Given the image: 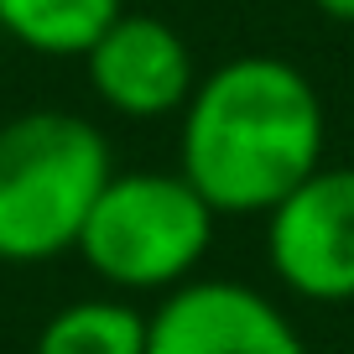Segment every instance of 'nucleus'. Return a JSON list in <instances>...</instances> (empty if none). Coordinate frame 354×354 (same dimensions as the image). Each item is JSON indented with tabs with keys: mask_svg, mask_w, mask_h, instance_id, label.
<instances>
[{
	"mask_svg": "<svg viewBox=\"0 0 354 354\" xmlns=\"http://www.w3.org/2000/svg\"><path fill=\"white\" fill-rule=\"evenodd\" d=\"M266 266L302 302H354V167L323 162L266 214Z\"/></svg>",
	"mask_w": 354,
	"mask_h": 354,
	"instance_id": "20e7f679",
	"label": "nucleus"
},
{
	"mask_svg": "<svg viewBox=\"0 0 354 354\" xmlns=\"http://www.w3.org/2000/svg\"><path fill=\"white\" fill-rule=\"evenodd\" d=\"M219 214L183 172H115L88 209L78 255L120 297H167L198 277Z\"/></svg>",
	"mask_w": 354,
	"mask_h": 354,
	"instance_id": "7ed1b4c3",
	"label": "nucleus"
},
{
	"mask_svg": "<svg viewBox=\"0 0 354 354\" xmlns=\"http://www.w3.org/2000/svg\"><path fill=\"white\" fill-rule=\"evenodd\" d=\"M120 16L125 0H0V32L42 57H84Z\"/></svg>",
	"mask_w": 354,
	"mask_h": 354,
	"instance_id": "0eeeda50",
	"label": "nucleus"
},
{
	"mask_svg": "<svg viewBox=\"0 0 354 354\" xmlns=\"http://www.w3.org/2000/svg\"><path fill=\"white\" fill-rule=\"evenodd\" d=\"M328 115L297 63L240 53L209 68L177 115V172L219 219H266L323 167Z\"/></svg>",
	"mask_w": 354,
	"mask_h": 354,
	"instance_id": "f257e3e1",
	"label": "nucleus"
},
{
	"mask_svg": "<svg viewBox=\"0 0 354 354\" xmlns=\"http://www.w3.org/2000/svg\"><path fill=\"white\" fill-rule=\"evenodd\" d=\"M313 11H318V16H328V21L354 26V0H313Z\"/></svg>",
	"mask_w": 354,
	"mask_h": 354,
	"instance_id": "1a4fd4ad",
	"label": "nucleus"
},
{
	"mask_svg": "<svg viewBox=\"0 0 354 354\" xmlns=\"http://www.w3.org/2000/svg\"><path fill=\"white\" fill-rule=\"evenodd\" d=\"M115 177L110 141L73 110H26L0 125V261L42 266L78 250L88 209Z\"/></svg>",
	"mask_w": 354,
	"mask_h": 354,
	"instance_id": "f03ea898",
	"label": "nucleus"
},
{
	"mask_svg": "<svg viewBox=\"0 0 354 354\" xmlns=\"http://www.w3.org/2000/svg\"><path fill=\"white\" fill-rule=\"evenodd\" d=\"M32 354H146V313L131 297H78L42 323Z\"/></svg>",
	"mask_w": 354,
	"mask_h": 354,
	"instance_id": "6e6552de",
	"label": "nucleus"
},
{
	"mask_svg": "<svg viewBox=\"0 0 354 354\" xmlns=\"http://www.w3.org/2000/svg\"><path fill=\"white\" fill-rule=\"evenodd\" d=\"M146 354H313L277 297L234 277H193L146 313Z\"/></svg>",
	"mask_w": 354,
	"mask_h": 354,
	"instance_id": "39448f33",
	"label": "nucleus"
},
{
	"mask_svg": "<svg viewBox=\"0 0 354 354\" xmlns=\"http://www.w3.org/2000/svg\"><path fill=\"white\" fill-rule=\"evenodd\" d=\"M88 88L120 120H162L183 115L198 88V63H193L188 37L172 21L146 11H125L100 42L84 53Z\"/></svg>",
	"mask_w": 354,
	"mask_h": 354,
	"instance_id": "423d86ee",
	"label": "nucleus"
}]
</instances>
